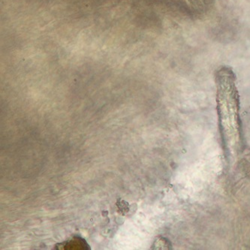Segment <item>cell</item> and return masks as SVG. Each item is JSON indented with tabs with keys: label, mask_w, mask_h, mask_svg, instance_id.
I'll return each mask as SVG.
<instances>
[{
	"label": "cell",
	"mask_w": 250,
	"mask_h": 250,
	"mask_svg": "<svg viewBox=\"0 0 250 250\" xmlns=\"http://www.w3.org/2000/svg\"><path fill=\"white\" fill-rule=\"evenodd\" d=\"M117 207H118L119 209H120V212H121L123 215L125 214V213H127V212L129 210L128 203L125 202V201L120 200V201L117 202Z\"/></svg>",
	"instance_id": "4"
},
{
	"label": "cell",
	"mask_w": 250,
	"mask_h": 250,
	"mask_svg": "<svg viewBox=\"0 0 250 250\" xmlns=\"http://www.w3.org/2000/svg\"><path fill=\"white\" fill-rule=\"evenodd\" d=\"M153 249L154 250H167V249L171 248V244L167 241L166 238H159L157 241H155L153 244Z\"/></svg>",
	"instance_id": "3"
},
{
	"label": "cell",
	"mask_w": 250,
	"mask_h": 250,
	"mask_svg": "<svg viewBox=\"0 0 250 250\" xmlns=\"http://www.w3.org/2000/svg\"><path fill=\"white\" fill-rule=\"evenodd\" d=\"M216 84L220 134L227 154L234 156L242 147V125L236 75L231 67L216 71Z\"/></svg>",
	"instance_id": "1"
},
{
	"label": "cell",
	"mask_w": 250,
	"mask_h": 250,
	"mask_svg": "<svg viewBox=\"0 0 250 250\" xmlns=\"http://www.w3.org/2000/svg\"><path fill=\"white\" fill-rule=\"evenodd\" d=\"M54 250H90V247L84 239L81 237H75L62 244H58L54 247Z\"/></svg>",
	"instance_id": "2"
}]
</instances>
